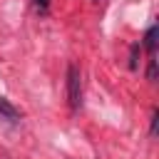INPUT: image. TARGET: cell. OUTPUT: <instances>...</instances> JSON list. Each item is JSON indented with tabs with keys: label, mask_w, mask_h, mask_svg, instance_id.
I'll list each match as a JSON object with an SVG mask.
<instances>
[{
	"label": "cell",
	"mask_w": 159,
	"mask_h": 159,
	"mask_svg": "<svg viewBox=\"0 0 159 159\" xmlns=\"http://www.w3.org/2000/svg\"><path fill=\"white\" fill-rule=\"evenodd\" d=\"M67 102L72 109H77L82 102V75L75 62L67 65Z\"/></svg>",
	"instance_id": "1"
},
{
	"label": "cell",
	"mask_w": 159,
	"mask_h": 159,
	"mask_svg": "<svg viewBox=\"0 0 159 159\" xmlns=\"http://www.w3.org/2000/svg\"><path fill=\"white\" fill-rule=\"evenodd\" d=\"M0 114L5 117V119H10V122H17L22 114H20V109H15L7 99H0Z\"/></svg>",
	"instance_id": "2"
},
{
	"label": "cell",
	"mask_w": 159,
	"mask_h": 159,
	"mask_svg": "<svg viewBox=\"0 0 159 159\" xmlns=\"http://www.w3.org/2000/svg\"><path fill=\"white\" fill-rule=\"evenodd\" d=\"M144 45H147L149 55L154 57V50H157V27H154V25H152V27L147 30V35H144Z\"/></svg>",
	"instance_id": "3"
},
{
	"label": "cell",
	"mask_w": 159,
	"mask_h": 159,
	"mask_svg": "<svg viewBox=\"0 0 159 159\" xmlns=\"http://www.w3.org/2000/svg\"><path fill=\"white\" fill-rule=\"evenodd\" d=\"M147 77H149V80H152V82H154V80H157V62H154V57H152V60H149V72H147Z\"/></svg>",
	"instance_id": "4"
},
{
	"label": "cell",
	"mask_w": 159,
	"mask_h": 159,
	"mask_svg": "<svg viewBox=\"0 0 159 159\" xmlns=\"http://www.w3.org/2000/svg\"><path fill=\"white\" fill-rule=\"evenodd\" d=\"M137 52H139V45H134V47H132V60H129V67H132V70L137 67Z\"/></svg>",
	"instance_id": "5"
},
{
	"label": "cell",
	"mask_w": 159,
	"mask_h": 159,
	"mask_svg": "<svg viewBox=\"0 0 159 159\" xmlns=\"http://www.w3.org/2000/svg\"><path fill=\"white\" fill-rule=\"evenodd\" d=\"M35 5H37V7H40L42 12H45V10L50 7V0H35Z\"/></svg>",
	"instance_id": "6"
},
{
	"label": "cell",
	"mask_w": 159,
	"mask_h": 159,
	"mask_svg": "<svg viewBox=\"0 0 159 159\" xmlns=\"http://www.w3.org/2000/svg\"><path fill=\"white\" fill-rule=\"evenodd\" d=\"M157 132V112H152V134Z\"/></svg>",
	"instance_id": "7"
}]
</instances>
